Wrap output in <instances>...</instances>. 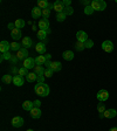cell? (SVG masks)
<instances>
[{"mask_svg":"<svg viewBox=\"0 0 117 131\" xmlns=\"http://www.w3.org/2000/svg\"><path fill=\"white\" fill-rule=\"evenodd\" d=\"M34 91L36 95H39L40 97H47L49 95V87L47 83H38L34 87Z\"/></svg>","mask_w":117,"mask_h":131,"instance_id":"6da1fadb","label":"cell"},{"mask_svg":"<svg viewBox=\"0 0 117 131\" xmlns=\"http://www.w3.org/2000/svg\"><path fill=\"white\" fill-rule=\"evenodd\" d=\"M90 6L94 8V11H104L107 8V3L103 0H93Z\"/></svg>","mask_w":117,"mask_h":131,"instance_id":"7a4b0ae2","label":"cell"},{"mask_svg":"<svg viewBox=\"0 0 117 131\" xmlns=\"http://www.w3.org/2000/svg\"><path fill=\"white\" fill-rule=\"evenodd\" d=\"M11 123H12V126H13V128H21V126L24 125L25 119L21 116H15V117L12 118Z\"/></svg>","mask_w":117,"mask_h":131,"instance_id":"3957f363","label":"cell"},{"mask_svg":"<svg viewBox=\"0 0 117 131\" xmlns=\"http://www.w3.org/2000/svg\"><path fill=\"white\" fill-rule=\"evenodd\" d=\"M96 97H97V100L100 102H105L109 98V93H108V90H105V89H101L97 93Z\"/></svg>","mask_w":117,"mask_h":131,"instance_id":"277c9868","label":"cell"},{"mask_svg":"<svg viewBox=\"0 0 117 131\" xmlns=\"http://www.w3.org/2000/svg\"><path fill=\"white\" fill-rule=\"evenodd\" d=\"M35 64V59H33V57H27L26 60H24V67L26 69H34Z\"/></svg>","mask_w":117,"mask_h":131,"instance_id":"5b68a950","label":"cell"},{"mask_svg":"<svg viewBox=\"0 0 117 131\" xmlns=\"http://www.w3.org/2000/svg\"><path fill=\"white\" fill-rule=\"evenodd\" d=\"M114 43H112L110 40H105L103 41V43H102V49H103L104 52L107 53H111L112 50H114Z\"/></svg>","mask_w":117,"mask_h":131,"instance_id":"8992f818","label":"cell"},{"mask_svg":"<svg viewBox=\"0 0 117 131\" xmlns=\"http://www.w3.org/2000/svg\"><path fill=\"white\" fill-rule=\"evenodd\" d=\"M53 6H54V7H53V9H54L56 13H61V12L65 11V8H66L61 0H56V1H54Z\"/></svg>","mask_w":117,"mask_h":131,"instance_id":"52a82bcc","label":"cell"},{"mask_svg":"<svg viewBox=\"0 0 117 131\" xmlns=\"http://www.w3.org/2000/svg\"><path fill=\"white\" fill-rule=\"evenodd\" d=\"M9 49H11V43L7 40H3L0 42V52H1V54L9 52Z\"/></svg>","mask_w":117,"mask_h":131,"instance_id":"ba28073f","label":"cell"},{"mask_svg":"<svg viewBox=\"0 0 117 131\" xmlns=\"http://www.w3.org/2000/svg\"><path fill=\"white\" fill-rule=\"evenodd\" d=\"M27 56H28V50H27V48H25V47H22L19 52H16V57H18L19 60H26Z\"/></svg>","mask_w":117,"mask_h":131,"instance_id":"9c48e42d","label":"cell"},{"mask_svg":"<svg viewBox=\"0 0 117 131\" xmlns=\"http://www.w3.org/2000/svg\"><path fill=\"white\" fill-rule=\"evenodd\" d=\"M39 28L42 30H48L49 29V21L48 19H45V18H42V19L39 20V24H38Z\"/></svg>","mask_w":117,"mask_h":131,"instance_id":"30bf717a","label":"cell"},{"mask_svg":"<svg viewBox=\"0 0 117 131\" xmlns=\"http://www.w3.org/2000/svg\"><path fill=\"white\" fill-rule=\"evenodd\" d=\"M76 40L84 43L86 41L88 40V34L84 32V30H79V32L76 33Z\"/></svg>","mask_w":117,"mask_h":131,"instance_id":"8fae6325","label":"cell"},{"mask_svg":"<svg viewBox=\"0 0 117 131\" xmlns=\"http://www.w3.org/2000/svg\"><path fill=\"white\" fill-rule=\"evenodd\" d=\"M11 38L13 39L14 41H18L19 39H21L22 38L21 29H19V28H14V29L11 32Z\"/></svg>","mask_w":117,"mask_h":131,"instance_id":"7c38bea8","label":"cell"},{"mask_svg":"<svg viewBox=\"0 0 117 131\" xmlns=\"http://www.w3.org/2000/svg\"><path fill=\"white\" fill-rule=\"evenodd\" d=\"M46 45H45V42H38V43L35 45V50L39 53L40 55H44L45 53H46Z\"/></svg>","mask_w":117,"mask_h":131,"instance_id":"4fadbf2b","label":"cell"},{"mask_svg":"<svg viewBox=\"0 0 117 131\" xmlns=\"http://www.w3.org/2000/svg\"><path fill=\"white\" fill-rule=\"evenodd\" d=\"M61 68H62V63L60 61H53L50 63V66H49V68H47V69H52L53 71H60Z\"/></svg>","mask_w":117,"mask_h":131,"instance_id":"5bb4252c","label":"cell"},{"mask_svg":"<svg viewBox=\"0 0 117 131\" xmlns=\"http://www.w3.org/2000/svg\"><path fill=\"white\" fill-rule=\"evenodd\" d=\"M30 114V117L34 118V119H36V118H40L41 117V109L40 108H36V106H34L32 110L29 111Z\"/></svg>","mask_w":117,"mask_h":131,"instance_id":"9a60e30c","label":"cell"},{"mask_svg":"<svg viewBox=\"0 0 117 131\" xmlns=\"http://www.w3.org/2000/svg\"><path fill=\"white\" fill-rule=\"evenodd\" d=\"M117 116V111L115 109H108L103 112L104 118H115Z\"/></svg>","mask_w":117,"mask_h":131,"instance_id":"2e32d148","label":"cell"},{"mask_svg":"<svg viewBox=\"0 0 117 131\" xmlns=\"http://www.w3.org/2000/svg\"><path fill=\"white\" fill-rule=\"evenodd\" d=\"M24 83H25V79L22 76H20V75H15V76H13V84L14 85H16V87H21Z\"/></svg>","mask_w":117,"mask_h":131,"instance_id":"e0dca14e","label":"cell"},{"mask_svg":"<svg viewBox=\"0 0 117 131\" xmlns=\"http://www.w3.org/2000/svg\"><path fill=\"white\" fill-rule=\"evenodd\" d=\"M40 16H42V9L36 6L32 9V18L33 19H39Z\"/></svg>","mask_w":117,"mask_h":131,"instance_id":"ac0fdd59","label":"cell"},{"mask_svg":"<svg viewBox=\"0 0 117 131\" xmlns=\"http://www.w3.org/2000/svg\"><path fill=\"white\" fill-rule=\"evenodd\" d=\"M21 45L25 47V48H29V47H32V46H33V40H32V38H29V36H25V38H22Z\"/></svg>","mask_w":117,"mask_h":131,"instance_id":"d6986e66","label":"cell"},{"mask_svg":"<svg viewBox=\"0 0 117 131\" xmlns=\"http://www.w3.org/2000/svg\"><path fill=\"white\" fill-rule=\"evenodd\" d=\"M62 57H63V60H66V61H71L74 59L73 50H65L62 54Z\"/></svg>","mask_w":117,"mask_h":131,"instance_id":"ffe728a7","label":"cell"},{"mask_svg":"<svg viewBox=\"0 0 117 131\" xmlns=\"http://www.w3.org/2000/svg\"><path fill=\"white\" fill-rule=\"evenodd\" d=\"M33 108H34V103L30 101H25L24 103H22V109L26 110V111H30Z\"/></svg>","mask_w":117,"mask_h":131,"instance_id":"44dd1931","label":"cell"},{"mask_svg":"<svg viewBox=\"0 0 117 131\" xmlns=\"http://www.w3.org/2000/svg\"><path fill=\"white\" fill-rule=\"evenodd\" d=\"M46 56L45 55H39V56L35 57V63L38 66H44L46 63Z\"/></svg>","mask_w":117,"mask_h":131,"instance_id":"7402d4cb","label":"cell"},{"mask_svg":"<svg viewBox=\"0 0 117 131\" xmlns=\"http://www.w3.org/2000/svg\"><path fill=\"white\" fill-rule=\"evenodd\" d=\"M36 80H38V75H36L35 73H29L26 76V81L29 82V83H32V82H35Z\"/></svg>","mask_w":117,"mask_h":131,"instance_id":"603a6c76","label":"cell"},{"mask_svg":"<svg viewBox=\"0 0 117 131\" xmlns=\"http://www.w3.org/2000/svg\"><path fill=\"white\" fill-rule=\"evenodd\" d=\"M1 81H3V83L8 84V83L13 82V76H12L11 74H6V75H4V76L1 77Z\"/></svg>","mask_w":117,"mask_h":131,"instance_id":"cb8c5ba5","label":"cell"},{"mask_svg":"<svg viewBox=\"0 0 117 131\" xmlns=\"http://www.w3.org/2000/svg\"><path fill=\"white\" fill-rule=\"evenodd\" d=\"M47 30H42V29H39L38 32H36V35H38V39L39 40H46L47 38Z\"/></svg>","mask_w":117,"mask_h":131,"instance_id":"d4e9b609","label":"cell"},{"mask_svg":"<svg viewBox=\"0 0 117 131\" xmlns=\"http://www.w3.org/2000/svg\"><path fill=\"white\" fill-rule=\"evenodd\" d=\"M45 70H46V69L44 68V66H38L36 64L35 66V68H34V73L36 74V75H45Z\"/></svg>","mask_w":117,"mask_h":131,"instance_id":"484cf974","label":"cell"},{"mask_svg":"<svg viewBox=\"0 0 117 131\" xmlns=\"http://www.w3.org/2000/svg\"><path fill=\"white\" fill-rule=\"evenodd\" d=\"M38 7H40L41 9H46L49 7V3L47 0H39L38 1Z\"/></svg>","mask_w":117,"mask_h":131,"instance_id":"4316f807","label":"cell"},{"mask_svg":"<svg viewBox=\"0 0 117 131\" xmlns=\"http://www.w3.org/2000/svg\"><path fill=\"white\" fill-rule=\"evenodd\" d=\"M21 48H22L21 45H20L18 41H14V42H12L11 43V49L12 50H14V52H19Z\"/></svg>","mask_w":117,"mask_h":131,"instance_id":"83f0119b","label":"cell"},{"mask_svg":"<svg viewBox=\"0 0 117 131\" xmlns=\"http://www.w3.org/2000/svg\"><path fill=\"white\" fill-rule=\"evenodd\" d=\"M14 25H15V28H19V29H21V28L25 27L26 22H25V20H22V19H16L15 22H14Z\"/></svg>","mask_w":117,"mask_h":131,"instance_id":"f1b7e54d","label":"cell"},{"mask_svg":"<svg viewBox=\"0 0 117 131\" xmlns=\"http://www.w3.org/2000/svg\"><path fill=\"white\" fill-rule=\"evenodd\" d=\"M12 56H13V55H12L9 52L4 53V54H1V56H0V62H3L4 60H11Z\"/></svg>","mask_w":117,"mask_h":131,"instance_id":"f546056e","label":"cell"},{"mask_svg":"<svg viewBox=\"0 0 117 131\" xmlns=\"http://www.w3.org/2000/svg\"><path fill=\"white\" fill-rule=\"evenodd\" d=\"M75 49L79 50V52H82L83 49H86V46L83 42H80V41H76V43H75Z\"/></svg>","mask_w":117,"mask_h":131,"instance_id":"4dcf8cb0","label":"cell"},{"mask_svg":"<svg viewBox=\"0 0 117 131\" xmlns=\"http://www.w3.org/2000/svg\"><path fill=\"white\" fill-rule=\"evenodd\" d=\"M66 14H65V12H61V13H56V20L59 22H62V21H65L66 20Z\"/></svg>","mask_w":117,"mask_h":131,"instance_id":"1f68e13d","label":"cell"},{"mask_svg":"<svg viewBox=\"0 0 117 131\" xmlns=\"http://www.w3.org/2000/svg\"><path fill=\"white\" fill-rule=\"evenodd\" d=\"M28 69H26L25 68V67H21V68L19 69V74H18V75H20V76H22V77H26L28 75Z\"/></svg>","mask_w":117,"mask_h":131,"instance_id":"d6a6232c","label":"cell"},{"mask_svg":"<svg viewBox=\"0 0 117 131\" xmlns=\"http://www.w3.org/2000/svg\"><path fill=\"white\" fill-rule=\"evenodd\" d=\"M94 12H95V11H94V8L91 7L90 5L89 6H86V7H84V14H87V15H91Z\"/></svg>","mask_w":117,"mask_h":131,"instance_id":"836d02e7","label":"cell"},{"mask_svg":"<svg viewBox=\"0 0 117 131\" xmlns=\"http://www.w3.org/2000/svg\"><path fill=\"white\" fill-rule=\"evenodd\" d=\"M97 111L100 112V114H103V112L105 111V105H104V103H102V102H100V103H98Z\"/></svg>","mask_w":117,"mask_h":131,"instance_id":"e575fe53","label":"cell"},{"mask_svg":"<svg viewBox=\"0 0 117 131\" xmlns=\"http://www.w3.org/2000/svg\"><path fill=\"white\" fill-rule=\"evenodd\" d=\"M49 16H50V9H49V8L42 9V18H45V19H48Z\"/></svg>","mask_w":117,"mask_h":131,"instance_id":"d590c367","label":"cell"},{"mask_svg":"<svg viewBox=\"0 0 117 131\" xmlns=\"http://www.w3.org/2000/svg\"><path fill=\"white\" fill-rule=\"evenodd\" d=\"M65 14L66 15H73V13H74V9H73V7L71 6H69V7H66L65 8Z\"/></svg>","mask_w":117,"mask_h":131,"instance_id":"8d00e7d4","label":"cell"},{"mask_svg":"<svg viewBox=\"0 0 117 131\" xmlns=\"http://www.w3.org/2000/svg\"><path fill=\"white\" fill-rule=\"evenodd\" d=\"M84 46H86V48H93L94 47V41L90 40V39H88V40L84 42Z\"/></svg>","mask_w":117,"mask_h":131,"instance_id":"74e56055","label":"cell"},{"mask_svg":"<svg viewBox=\"0 0 117 131\" xmlns=\"http://www.w3.org/2000/svg\"><path fill=\"white\" fill-rule=\"evenodd\" d=\"M53 74H54V71H53L52 69H47V68H46L44 76H45V77H48V79H49V77H52V76H53Z\"/></svg>","mask_w":117,"mask_h":131,"instance_id":"f35d334b","label":"cell"},{"mask_svg":"<svg viewBox=\"0 0 117 131\" xmlns=\"http://www.w3.org/2000/svg\"><path fill=\"white\" fill-rule=\"evenodd\" d=\"M9 61H11V63H12V64H13V66H16V63H18V62H19V59H18V57H16V55H13V56H12V59H11V60H9Z\"/></svg>","mask_w":117,"mask_h":131,"instance_id":"ab89813d","label":"cell"},{"mask_svg":"<svg viewBox=\"0 0 117 131\" xmlns=\"http://www.w3.org/2000/svg\"><path fill=\"white\" fill-rule=\"evenodd\" d=\"M19 69H20V68H18V67H16V66H12L11 73H12V74H13L14 76H15L16 74H19Z\"/></svg>","mask_w":117,"mask_h":131,"instance_id":"60d3db41","label":"cell"},{"mask_svg":"<svg viewBox=\"0 0 117 131\" xmlns=\"http://www.w3.org/2000/svg\"><path fill=\"white\" fill-rule=\"evenodd\" d=\"M36 82H38V83H44V82H45V76H44V75H39Z\"/></svg>","mask_w":117,"mask_h":131,"instance_id":"b9f144b4","label":"cell"},{"mask_svg":"<svg viewBox=\"0 0 117 131\" xmlns=\"http://www.w3.org/2000/svg\"><path fill=\"white\" fill-rule=\"evenodd\" d=\"M62 4L65 5V7H69V6H70V4H71V0H63Z\"/></svg>","mask_w":117,"mask_h":131,"instance_id":"7bdbcfd3","label":"cell"},{"mask_svg":"<svg viewBox=\"0 0 117 131\" xmlns=\"http://www.w3.org/2000/svg\"><path fill=\"white\" fill-rule=\"evenodd\" d=\"M7 27H8V29H9V30H11V32H12V30H13L14 28H15V25H14L13 22H9V24L7 25Z\"/></svg>","mask_w":117,"mask_h":131,"instance_id":"ee69618b","label":"cell"},{"mask_svg":"<svg viewBox=\"0 0 117 131\" xmlns=\"http://www.w3.org/2000/svg\"><path fill=\"white\" fill-rule=\"evenodd\" d=\"M81 4H83L84 6H89L91 5V1H89V0H81Z\"/></svg>","mask_w":117,"mask_h":131,"instance_id":"f6af8a7d","label":"cell"},{"mask_svg":"<svg viewBox=\"0 0 117 131\" xmlns=\"http://www.w3.org/2000/svg\"><path fill=\"white\" fill-rule=\"evenodd\" d=\"M33 103H34V106H36V108H40L41 106V101H39V100H35Z\"/></svg>","mask_w":117,"mask_h":131,"instance_id":"bcb514c9","label":"cell"},{"mask_svg":"<svg viewBox=\"0 0 117 131\" xmlns=\"http://www.w3.org/2000/svg\"><path fill=\"white\" fill-rule=\"evenodd\" d=\"M45 56H46V60L47 61H50V59H52V55H50V54H45Z\"/></svg>","mask_w":117,"mask_h":131,"instance_id":"7dc6e473","label":"cell"},{"mask_svg":"<svg viewBox=\"0 0 117 131\" xmlns=\"http://www.w3.org/2000/svg\"><path fill=\"white\" fill-rule=\"evenodd\" d=\"M50 61H46V63H45V67H46V68H49V66H50Z\"/></svg>","mask_w":117,"mask_h":131,"instance_id":"c3c4849f","label":"cell"},{"mask_svg":"<svg viewBox=\"0 0 117 131\" xmlns=\"http://www.w3.org/2000/svg\"><path fill=\"white\" fill-rule=\"evenodd\" d=\"M32 30H33V32H35V30H36V32H38V28H36V26H35V25H33V26H32Z\"/></svg>","mask_w":117,"mask_h":131,"instance_id":"681fc988","label":"cell"},{"mask_svg":"<svg viewBox=\"0 0 117 131\" xmlns=\"http://www.w3.org/2000/svg\"><path fill=\"white\" fill-rule=\"evenodd\" d=\"M109 131H117V128H111Z\"/></svg>","mask_w":117,"mask_h":131,"instance_id":"f907efd6","label":"cell"},{"mask_svg":"<svg viewBox=\"0 0 117 131\" xmlns=\"http://www.w3.org/2000/svg\"><path fill=\"white\" fill-rule=\"evenodd\" d=\"M27 131H34V130H33V129H28Z\"/></svg>","mask_w":117,"mask_h":131,"instance_id":"816d5d0a","label":"cell"},{"mask_svg":"<svg viewBox=\"0 0 117 131\" xmlns=\"http://www.w3.org/2000/svg\"><path fill=\"white\" fill-rule=\"evenodd\" d=\"M116 3H117V0H116Z\"/></svg>","mask_w":117,"mask_h":131,"instance_id":"f5cc1de1","label":"cell"}]
</instances>
